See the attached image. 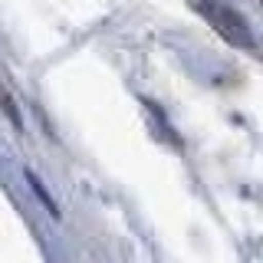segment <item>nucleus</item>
Returning a JSON list of instances; mask_svg holds the SVG:
<instances>
[{
    "label": "nucleus",
    "instance_id": "1",
    "mask_svg": "<svg viewBox=\"0 0 263 263\" xmlns=\"http://www.w3.org/2000/svg\"><path fill=\"white\" fill-rule=\"evenodd\" d=\"M191 4H194V10L201 13L204 20H208L211 27L227 40V43L243 46V49H257V40H253V33H250V27H247V20H243L237 10H230V7L220 4V0H191Z\"/></svg>",
    "mask_w": 263,
    "mask_h": 263
},
{
    "label": "nucleus",
    "instance_id": "2",
    "mask_svg": "<svg viewBox=\"0 0 263 263\" xmlns=\"http://www.w3.org/2000/svg\"><path fill=\"white\" fill-rule=\"evenodd\" d=\"M27 178H30V184H33V191H36V197L46 204V211H49V214H56V204H53V197H49V194L43 191V184H40V181L33 178V175H27Z\"/></svg>",
    "mask_w": 263,
    "mask_h": 263
}]
</instances>
